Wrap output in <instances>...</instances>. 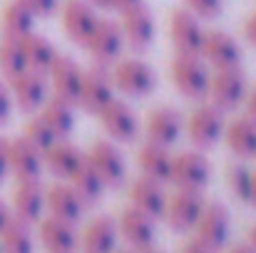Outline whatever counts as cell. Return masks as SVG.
<instances>
[{
	"instance_id": "obj_1",
	"label": "cell",
	"mask_w": 256,
	"mask_h": 253,
	"mask_svg": "<svg viewBox=\"0 0 256 253\" xmlns=\"http://www.w3.org/2000/svg\"><path fill=\"white\" fill-rule=\"evenodd\" d=\"M110 77L114 92H122L132 99H144L157 89V72L142 57H120L117 62H112Z\"/></svg>"
},
{
	"instance_id": "obj_2",
	"label": "cell",
	"mask_w": 256,
	"mask_h": 253,
	"mask_svg": "<svg viewBox=\"0 0 256 253\" xmlns=\"http://www.w3.org/2000/svg\"><path fill=\"white\" fill-rule=\"evenodd\" d=\"M170 75L174 87L179 89V94H184L186 99H204L206 89H209V65L192 52H176L170 65Z\"/></svg>"
},
{
	"instance_id": "obj_3",
	"label": "cell",
	"mask_w": 256,
	"mask_h": 253,
	"mask_svg": "<svg viewBox=\"0 0 256 253\" xmlns=\"http://www.w3.org/2000/svg\"><path fill=\"white\" fill-rule=\"evenodd\" d=\"M120 12H122L120 30L124 35V45H130L134 52H147L157 40V20L152 7L142 0L130 7H122Z\"/></svg>"
},
{
	"instance_id": "obj_4",
	"label": "cell",
	"mask_w": 256,
	"mask_h": 253,
	"mask_svg": "<svg viewBox=\"0 0 256 253\" xmlns=\"http://www.w3.org/2000/svg\"><path fill=\"white\" fill-rule=\"evenodd\" d=\"M246 92H249V82H246V75L242 72V67H224L212 75L206 97L212 99V104L219 112H229V109L242 107Z\"/></svg>"
},
{
	"instance_id": "obj_5",
	"label": "cell",
	"mask_w": 256,
	"mask_h": 253,
	"mask_svg": "<svg viewBox=\"0 0 256 253\" xmlns=\"http://www.w3.org/2000/svg\"><path fill=\"white\" fill-rule=\"evenodd\" d=\"M97 117H100V124H102L104 134L112 142H117V144H130L140 134V117H137V112L124 99L112 97L97 112Z\"/></svg>"
},
{
	"instance_id": "obj_6",
	"label": "cell",
	"mask_w": 256,
	"mask_h": 253,
	"mask_svg": "<svg viewBox=\"0 0 256 253\" xmlns=\"http://www.w3.org/2000/svg\"><path fill=\"white\" fill-rule=\"evenodd\" d=\"M224 127L226 124L222 112L214 104H202L186 119V137L199 152H206L219 144V139L224 137Z\"/></svg>"
},
{
	"instance_id": "obj_7",
	"label": "cell",
	"mask_w": 256,
	"mask_h": 253,
	"mask_svg": "<svg viewBox=\"0 0 256 253\" xmlns=\"http://www.w3.org/2000/svg\"><path fill=\"white\" fill-rule=\"evenodd\" d=\"M199 57L214 67V70H224V67H239L242 65V45L236 42V37H232L224 30H206L202 47H199Z\"/></svg>"
},
{
	"instance_id": "obj_8",
	"label": "cell",
	"mask_w": 256,
	"mask_h": 253,
	"mask_svg": "<svg viewBox=\"0 0 256 253\" xmlns=\"http://www.w3.org/2000/svg\"><path fill=\"white\" fill-rule=\"evenodd\" d=\"M85 47L90 50V55H92V60L97 65L117 62L122 57V50H124V35L120 30V22L100 17V22L94 25L92 35L87 37Z\"/></svg>"
},
{
	"instance_id": "obj_9",
	"label": "cell",
	"mask_w": 256,
	"mask_h": 253,
	"mask_svg": "<svg viewBox=\"0 0 256 253\" xmlns=\"http://www.w3.org/2000/svg\"><path fill=\"white\" fill-rule=\"evenodd\" d=\"M212 179V164L204 157V152L194 149V152H182L174 157L172 162L170 181L176 189H194L202 191Z\"/></svg>"
},
{
	"instance_id": "obj_10",
	"label": "cell",
	"mask_w": 256,
	"mask_h": 253,
	"mask_svg": "<svg viewBox=\"0 0 256 253\" xmlns=\"http://www.w3.org/2000/svg\"><path fill=\"white\" fill-rule=\"evenodd\" d=\"M194 229H196V239L202 244H206L212 251H219L226 244V239H229L232 214H229V209L222 201H209V204H204Z\"/></svg>"
},
{
	"instance_id": "obj_11",
	"label": "cell",
	"mask_w": 256,
	"mask_h": 253,
	"mask_svg": "<svg viewBox=\"0 0 256 253\" xmlns=\"http://www.w3.org/2000/svg\"><path fill=\"white\" fill-rule=\"evenodd\" d=\"M87 162L92 164V169L102 176V181L107 186H120L127 176V162H124V154L120 152L117 142L112 139H97L90 152L85 154Z\"/></svg>"
},
{
	"instance_id": "obj_12",
	"label": "cell",
	"mask_w": 256,
	"mask_h": 253,
	"mask_svg": "<svg viewBox=\"0 0 256 253\" xmlns=\"http://www.w3.org/2000/svg\"><path fill=\"white\" fill-rule=\"evenodd\" d=\"M204 196L202 191L194 189H176L172 196H167V206H164V219L174 231H189L196 226L199 214L204 209Z\"/></svg>"
},
{
	"instance_id": "obj_13",
	"label": "cell",
	"mask_w": 256,
	"mask_h": 253,
	"mask_svg": "<svg viewBox=\"0 0 256 253\" xmlns=\"http://www.w3.org/2000/svg\"><path fill=\"white\" fill-rule=\"evenodd\" d=\"M114 97V84L110 77L107 65H92L85 70L82 87H80V97H78V107L87 114H97L110 99Z\"/></svg>"
},
{
	"instance_id": "obj_14",
	"label": "cell",
	"mask_w": 256,
	"mask_h": 253,
	"mask_svg": "<svg viewBox=\"0 0 256 253\" xmlns=\"http://www.w3.org/2000/svg\"><path fill=\"white\" fill-rule=\"evenodd\" d=\"M48 75H40L35 70H25L22 75H18L15 80H10V92H12V102L22 114H35L40 112V107L45 104V99L50 97L48 89Z\"/></svg>"
},
{
	"instance_id": "obj_15",
	"label": "cell",
	"mask_w": 256,
	"mask_h": 253,
	"mask_svg": "<svg viewBox=\"0 0 256 253\" xmlns=\"http://www.w3.org/2000/svg\"><path fill=\"white\" fill-rule=\"evenodd\" d=\"M204 27H202V20L189 12L186 7H179L174 10L170 17V37L172 45L176 52H192V55H199V47H202V40H204Z\"/></svg>"
},
{
	"instance_id": "obj_16",
	"label": "cell",
	"mask_w": 256,
	"mask_h": 253,
	"mask_svg": "<svg viewBox=\"0 0 256 253\" xmlns=\"http://www.w3.org/2000/svg\"><path fill=\"white\" fill-rule=\"evenodd\" d=\"M97 22H100V15L94 5H90L87 0H68L62 5V30L70 42L85 45Z\"/></svg>"
},
{
	"instance_id": "obj_17",
	"label": "cell",
	"mask_w": 256,
	"mask_h": 253,
	"mask_svg": "<svg viewBox=\"0 0 256 253\" xmlns=\"http://www.w3.org/2000/svg\"><path fill=\"white\" fill-rule=\"evenodd\" d=\"M48 77L52 80V94H58L78 107L80 87H82V77H85V67L78 60H72L70 55H58Z\"/></svg>"
},
{
	"instance_id": "obj_18",
	"label": "cell",
	"mask_w": 256,
	"mask_h": 253,
	"mask_svg": "<svg viewBox=\"0 0 256 253\" xmlns=\"http://www.w3.org/2000/svg\"><path fill=\"white\" fill-rule=\"evenodd\" d=\"M8 167L18 181L20 179H40V174L45 169L42 152L25 137L8 139Z\"/></svg>"
},
{
	"instance_id": "obj_19",
	"label": "cell",
	"mask_w": 256,
	"mask_h": 253,
	"mask_svg": "<svg viewBox=\"0 0 256 253\" xmlns=\"http://www.w3.org/2000/svg\"><path fill=\"white\" fill-rule=\"evenodd\" d=\"M157 219H152L150 214L140 211L137 206H127L122 214H120V221H117V229L120 234L127 239L130 246H134L137 251L142 249H150L157 239Z\"/></svg>"
},
{
	"instance_id": "obj_20",
	"label": "cell",
	"mask_w": 256,
	"mask_h": 253,
	"mask_svg": "<svg viewBox=\"0 0 256 253\" xmlns=\"http://www.w3.org/2000/svg\"><path fill=\"white\" fill-rule=\"evenodd\" d=\"M182 129H184L182 114L170 104H160V107L150 109L147 122H144L147 142H154L162 147H172L182 137Z\"/></svg>"
},
{
	"instance_id": "obj_21",
	"label": "cell",
	"mask_w": 256,
	"mask_h": 253,
	"mask_svg": "<svg viewBox=\"0 0 256 253\" xmlns=\"http://www.w3.org/2000/svg\"><path fill=\"white\" fill-rule=\"evenodd\" d=\"M38 236L50 253H75V249L80 246V234H78L75 224L58 219L52 214L48 219H40Z\"/></svg>"
},
{
	"instance_id": "obj_22",
	"label": "cell",
	"mask_w": 256,
	"mask_h": 253,
	"mask_svg": "<svg viewBox=\"0 0 256 253\" xmlns=\"http://www.w3.org/2000/svg\"><path fill=\"white\" fill-rule=\"evenodd\" d=\"M45 211V189L40 179H20L12 191V216L35 224Z\"/></svg>"
},
{
	"instance_id": "obj_23",
	"label": "cell",
	"mask_w": 256,
	"mask_h": 253,
	"mask_svg": "<svg viewBox=\"0 0 256 253\" xmlns=\"http://www.w3.org/2000/svg\"><path fill=\"white\" fill-rule=\"evenodd\" d=\"M42 162H45V169L55 174L58 179H70L78 171V167L85 162V152L68 139H58L42 152Z\"/></svg>"
},
{
	"instance_id": "obj_24",
	"label": "cell",
	"mask_w": 256,
	"mask_h": 253,
	"mask_svg": "<svg viewBox=\"0 0 256 253\" xmlns=\"http://www.w3.org/2000/svg\"><path fill=\"white\" fill-rule=\"evenodd\" d=\"M117 239H120L117 221L112 216H94L85 226L80 244L85 253H112L117 249Z\"/></svg>"
},
{
	"instance_id": "obj_25",
	"label": "cell",
	"mask_w": 256,
	"mask_h": 253,
	"mask_svg": "<svg viewBox=\"0 0 256 253\" xmlns=\"http://www.w3.org/2000/svg\"><path fill=\"white\" fill-rule=\"evenodd\" d=\"M45 206L50 209L52 216L58 219H65V221H72L78 224L85 214V201L78 196V191L70 186V184H55L45 191Z\"/></svg>"
},
{
	"instance_id": "obj_26",
	"label": "cell",
	"mask_w": 256,
	"mask_h": 253,
	"mask_svg": "<svg viewBox=\"0 0 256 253\" xmlns=\"http://www.w3.org/2000/svg\"><path fill=\"white\" fill-rule=\"evenodd\" d=\"M40 117L50 124V129L58 134V139H68L78 124V107L58 94H50L45 104L40 107Z\"/></svg>"
},
{
	"instance_id": "obj_27",
	"label": "cell",
	"mask_w": 256,
	"mask_h": 253,
	"mask_svg": "<svg viewBox=\"0 0 256 253\" xmlns=\"http://www.w3.org/2000/svg\"><path fill=\"white\" fill-rule=\"evenodd\" d=\"M130 199H132V206L150 214L152 219H160L164 214V206H167V194L162 189V181H154L150 176H140L132 184Z\"/></svg>"
},
{
	"instance_id": "obj_28",
	"label": "cell",
	"mask_w": 256,
	"mask_h": 253,
	"mask_svg": "<svg viewBox=\"0 0 256 253\" xmlns=\"http://www.w3.org/2000/svg\"><path fill=\"white\" fill-rule=\"evenodd\" d=\"M20 42H22V52H25V60H28V70H35L40 75H48L50 67H52V62L60 55L58 47L45 35H40L35 30L30 35L20 37Z\"/></svg>"
},
{
	"instance_id": "obj_29",
	"label": "cell",
	"mask_w": 256,
	"mask_h": 253,
	"mask_svg": "<svg viewBox=\"0 0 256 253\" xmlns=\"http://www.w3.org/2000/svg\"><path fill=\"white\" fill-rule=\"evenodd\" d=\"M224 139L232 154L239 159H254L256 157V122L249 117H236L232 124L224 127Z\"/></svg>"
},
{
	"instance_id": "obj_30",
	"label": "cell",
	"mask_w": 256,
	"mask_h": 253,
	"mask_svg": "<svg viewBox=\"0 0 256 253\" xmlns=\"http://www.w3.org/2000/svg\"><path fill=\"white\" fill-rule=\"evenodd\" d=\"M172 162H174V157H172L170 147H162L154 142L142 144L137 152V164L142 169V174L154 181H170Z\"/></svg>"
},
{
	"instance_id": "obj_31",
	"label": "cell",
	"mask_w": 256,
	"mask_h": 253,
	"mask_svg": "<svg viewBox=\"0 0 256 253\" xmlns=\"http://www.w3.org/2000/svg\"><path fill=\"white\" fill-rule=\"evenodd\" d=\"M35 15L22 0H8L0 10V27L5 37H25L35 30Z\"/></svg>"
},
{
	"instance_id": "obj_32",
	"label": "cell",
	"mask_w": 256,
	"mask_h": 253,
	"mask_svg": "<svg viewBox=\"0 0 256 253\" xmlns=\"http://www.w3.org/2000/svg\"><path fill=\"white\" fill-rule=\"evenodd\" d=\"M0 251L2 253H35V234L32 224L10 216L5 229L0 231Z\"/></svg>"
},
{
	"instance_id": "obj_33",
	"label": "cell",
	"mask_w": 256,
	"mask_h": 253,
	"mask_svg": "<svg viewBox=\"0 0 256 253\" xmlns=\"http://www.w3.org/2000/svg\"><path fill=\"white\" fill-rule=\"evenodd\" d=\"M70 186L78 191V196L85 201V204H97L100 199H102V194H104V189H107V184L102 181V176L92 169V164L85 162L78 167V171L70 176Z\"/></svg>"
},
{
	"instance_id": "obj_34",
	"label": "cell",
	"mask_w": 256,
	"mask_h": 253,
	"mask_svg": "<svg viewBox=\"0 0 256 253\" xmlns=\"http://www.w3.org/2000/svg\"><path fill=\"white\" fill-rule=\"evenodd\" d=\"M25 70H28V60H25L20 37L2 35V40H0V75H2V80L10 82L18 75H22Z\"/></svg>"
},
{
	"instance_id": "obj_35",
	"label": "cell",
	"mask_w": 256,
	"mask_h": 253,
	"mask_svg": "<svg viewBox=\"0 0 256 253\" xmlns=\"http://www.w3.org/2000/svg\"><path fill=\"white\" fill-rule=\"evenodd\" d=\"M22 137L28 139V142H32L40 152H45L52 142H58V134L50 129V124L40 117V112H35V114H28V122H25V127H22Z\"/></svg>"
},
{
	"instance_id": "obj_36",
	"label": "cell",
	"mask_w": 256,
	"mask_h": 253,
	"mask_svg": "<svg viewBox=\"0 0 256 253\" xmlns=\"http://www.w3.org/2000/svg\"><path fill=\"white\" fill-rule=\"evenodd\" d=\"M226 184L239 201L252 204V169L246 164H242V162L226 164Z\"/></svg>"
},
{
	"instance_id": "obj_37",
	"label": "cell",
	"mask_w": 256,
	"mask_h": 253,
	"mask_svg": "<svg viewBox=\"0 0 256 253\" xmlns=\"http://www.w3.org/2000/svg\"><path fill=\"white\" fill-rule=\"evenodd\" d=\"M184 7L199 20H214L224 10V0H184Z\"/></svg>"
},
{
	"instance_id": "obj_38",
	"label": "cell",
	"mask_w": 256,
	"mask_h": 253,
	"mask_svg": "<svg viewBox=\"0 0 256 253\" xmlns=\"http://www.w3.org/2000/svg\"><path fill=\"white\" fill-rule=\"evenodd\" d=\"M12 92H10V84L5 80H0V127L10 122V114H12Z\"/></svg>"
},
{
	"instance_id": "obj_39",
	"label": "cell",
	"mask_w": 256,
	"mask_h": 253,
	"mask_svg": "<svg viewBox=\"0 0 256 253\" xmlns=\"http://www.w3.org/2000/svg\"><path fill=\"white\" fill-rule=\"evenodd\" d=\"M22 2L30 7L35 17H50L60 7V0H22Z\"/></svg>"
},
{
	"instance_id": "obj_40",
	"label": "cell",
	"mask_w": 256,
	"mask_h": 253,
	"mask_svg": "<svg viewBox=\"0 0 256 253\" xmlns=\"http://www.w3.org/2000/svg\"><path fill=\"white\" fill-rule=\"evenodd\" d=\"M242 104H244V117H249L252 122H256V87L246 92V97H244Z\"/></svg>"
},
{
	"instance_id": "obj_41",
	"label": "cell",
	"mask_w": 256,
	"mask_h": 253,
	"mask_svg": "<svg viewBox=\"0 0 256 253\" xmlns=\"http://www.w3.org/2000/svg\"><path fill=\"white\" fill-rule=\"evenodd\" d=\"M10 174V167H8V139L0 137V184L8 179Z\"/></svg>"
},
{
	"instance_id": "obj_42",
	"label": "cell",
	"mask_w": 256,
	"mask_h": 253,
	"mask_svg": "<svg viewBox=\"0 0 256 253\" xmlns=\"http://www.w3.org/2000/svg\"><path fill=\"white\" fill-rule=\"evenodd\" d=\"M244 37L249 40V45L256 47V12H252L246 17V22H244Z\"/></svg>"
},
{
	"instance_id": "obj_43",
	"label": "cell",
	"mask_w": 256,
	"mask_h": 253,
	"mask_svg": "<svg viewBox=\"0 0 256 253\" xmlns=\"http://www.w3.org/2000/svg\"><path fill=\"white\" fill-rule=\"evenodd\" d=\"M179 253H214V251H212L206 244H202L199 239H192L189 244H184V249H182Z\"/></svg>"
},
{
	"instance_id": "obj_44",
	"label": "cell",
	"mask_w": 256,
	"mask_h": 253,
	"mask_svg": "<svg viewBox=\"0 0 256 253\" xmlns=\"http://www.w3.org/2000/svg\"><path fill=\"white\" fill-rule=\"evenodd\" d=\"M10 216H12V214H10V206H8V204L0 199V231L5 229V224L10 221Z\"/></svg>"
},
{
	"instance_id": "obj_45",
	"label": "cell",
	"mask_w": 256,
	"mask_h": 253,
	"mask_svg": "<svg viewBox=\"0 0 256 253\" xmlns=\"http://www.w3.org/2000/svg\"><path fill=\"white\" fill-rule=\"evenodd\" d=\"M134 2H142V0H112V7L122 10V7H130V5H134Z\"/></svg>"
},
{
	"instance_id": "obj_46",
	"label": "cell",
	"mask_w": 256,
	"mask_h": 253,
	"mask_svg": "<svg viewBox=\"0 0 256 253\" xmlns=\"http://www.w3.org/2000/svg\"><path fill=\"white\" fill-rule=\"evenodd\" d=\"M229 253H256V251L252 249V246H249V244H242V246H234V249H232Z\"/></svg>"
},
{
	"instance_id": "obj_47",
	"label": "cell",
	"mask_w": 256,
	"mask_h": 253,
	"mask_svg": "<svg viewBox=\"0 0 256 253\" xmlns=\"http://www.w3.org/2000/svg\"><path fill=\"white\" fill-rule=\"evenodd\" d=\"M87 2L94 7H112V0H87Z\"/></svg>"
},
{
	"instance_id": "obj_48",
	"label": "cell",
	"mask_w": 256,
	"mask_h": 253,
	"mask_svg": "<svg viewBox=\"0 0 256 253\" xmlns=\"http://www.w3.org/2000/svg\"><path fill=\"white\" fill-rule=\"evenodd\" d=\"M252 204L256 206V171H252Z\"/></svg>"
},
{
	"instance_id": "obj_49",
	"label": "cell",
	"mask_w": 256,
	"mask_h": 253,
	"mask_svg": "<svg viewBox=\"0 0 256 253\" xmlns=\"http://www.w3.org/2000/svg\"><path fill=\"white\" fill-rule=\"evenodd\" d=\"M249 246H252V249L256 251V226L252 229V231H249Z\"/></svg>"
},
{
	"instance_id": "obj_50",
	"label": "cell",
	"mask_w": 256,
	"mask_h": 253,
	"mask_svg": "<svg viewBox=\"0 0 256 253\" xmlns=\"http://www.w3.org/2000/svg\"><path fill=\"white\" fill-rule=\"evenodd\" d=\"M140 253H164V251H157V249H152V246H150V249H142Z\"/></svg>"
},
{
	"instance_id": "obj_51",
	"label": "cell",
	"mask_w": 256,
	"mask_h": 253,
	"mask_svg": "<svg viewBox=\"0 0 256 253\" xmlns=\"http://www.w3.org/2000/svg\"><path fill=\"white\" fill-rule=\"evenodd\" d=\"M112 253H134V251H112Z\"/></svg>"
}]
</instances>
